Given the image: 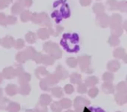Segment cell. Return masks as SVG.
I'll list each match as a JSON object with an SVG mask.
<instances>
[{
	"label": "cell",
	"mask_w": 127,
	"mask_h": 112,
	"mask_svg": "<svg viewBox=\"0 0 127 112\" xmlns=\"http://www.w3.org/2000/svg\"><path fill=\"white\" fill-rule=\"evenodd\" d=\"M60 44L68 52H78L79 51V36L77 33H65L60 41Z\"/></svg>",
	"instance_id": "1"
},
{
	"label": "cell",
	"mask_w": 127,
	"mask_h": 112,
	"mask_svg": "<svg viewBox=\"0 0 127 112\" xmlns=\"http://www.w3.org/2000/svg\"><path fill=\"white\" fill-rule=\"evenodd\" d=\"M53 6L54 8L58 7V10H56V11H58V12L61 15L62 18H67L71 15L70 7L66 3V0H58L54 3Z\"/></svg>",
	"instance_id": "2"
},
{
	"label": "cell",
	"mask_w": 127,
	"mask_h": 112,
	"mask_svg": "<svg viewBox=\"0 0 127 112\" xmlns=\"http://www.w3.org/2000/svg\"><path fill=\"white\" fill-rule=\"evenodd\" d=\"M97 20L100 22V25H102V26H106L108 21H109V18L104 13H100V14H97Z\"/></svg>",
	"instance_id": "3"
},
{
	"label": "cell",
	"mask_w": 127,
	"mask_h": 112,
	"mask_svg": "<svg viewBox=\"0 0 127 112\" xmlns=\"http://www.w3.org/2000/svg\"><path fill=\"white\" fill-rule=\"evenodd\" d=\"M92 11L96 14H100V13H104V5L101 3H96L92 7Z\"/></svg>",
	"instance_id": "4"
},
{
	"label": "cell",
	"mask_w": 127,
	"mask_h": 112,
	"mask_svg": "<svg viewBox=\"0 0 127 112\" xmlns=\"http://www.w3.org/2000/svg\"><path fill=\"white\" fill-rule=\"evenodd\" d=\"M118 3L117 0H108L105 5L109 9V11H116L118 9Z\"/></svg>",
	"instance_id": "5"
},
{
	"label": "cell",
	"mask_w": 127,
	"mask_h": 112,
	"mask_svg": "<svg viewBox=\"0 0 127 112\" xmlns=\"http://www.w3.org/2000/svg\"><path fill=\"white\" fill-rule=\"evenodd\" d=\"M23 9L24 8L22 7V5L20 4V3L17 2V3H15V4L12 5V7H11V12L15 15L19 14V13H21L22 11H23Z\"/></svg>",
	"instance_id": "6"
},
{
	"label": "cell",
	"mask_w": 127,
	"mask_h": 112,
	"mask_svg": "<svg viewBox=\"0 0 127 112\" xmlns=\"http://www.w3.org/2000/svg\"><path fill=\"white\" fill-rule=\"evenodd\" d=\"M83 112H105V111L102 108H99V107L91 106V107H85Z\"/></svg>",
	"instance_id": "7"
},
{
	"label": "cell",
	"mask_w": 127,
	"mask_h": 112,
	"mask_svg": "<svg viewBox=\"0 0 127 112\" xmlns=\"http://www.w3.org/2000/svg\"><path fill=\"white\" fill-rule=\"evenodd\" d=\"M32 17V13L30 12L29 11H24L21 12V20L24 22L28 21L29 19Z\"/></svg>",
	"instance_id": "8"
},
{
	"label": "cell",
	"mask_w": 127,
	"mask_h": 112,
	"mask_svg": "<svg viewBox=\"0 0 127 112\" xmlns=\"http://www.w3.org/2000/svg\"><path fill=\"white\" fill-rule=\"evenodd\" d=\"M127 9V2L126 1H121V2L118 3V11H122V12H125Z\"/></svg>",
	"instance_id": "9"
},
{
	"label": "cell",
	"mask_w": 127,
	"mask_h": 112,
	"mask_svg": "<svg viewBox=\"0 0 127 112\" xmlns=\"http://www.w3.org/2000/svg\"><path fill=\"white\" fill-rule=\"evenodd\" d=\"M12 3V0H0V10L5 9Z\"/></svg>",
	"instance_id": "10"
},
{
	"label": "cell",
	"mask_w": 127,
	"mask_h": 112,
	"mask_svg": "<svg viewBox=\"0 0 127 112\" xmlns=\"http://www.w3.org/2000/svg\"><path fill=\"white\" fill-rule=\"evenodd\" d=\"M20 3V4L22 5V7H25V8H29L33 4V1L32 0H20L18 1Z\"/></svg>",
	"instance_id": "11"
},
{
	"label": "cell",
	"mask_w": 127,
	"mask_h": 112,
	"mask_svg": "<svg viewBox=\"0 0 127 112\" xmlns=\"http://www.w3.org/2000/svg\"><path fill=\"white\" fill-rule=\"evenodd\" d=\"M79 3L82 6L85 7V6H89L92 4V0H79Z\"/></svg>",
	"instance_id": "12"
},
{
	"label": "cell",
	"mask_w": 127,
	"mask_h": 112,
	"mask_svg": "<svg viewBox=\"0 0 127 112\" xmlns=\"http://www.w3.org/2000/svg\"><path fill=\"white\" fill-rule=\"evenodd\" d=\"M5 22H6L5 15L4 13H0V25H4Z\"/></svg>",
	"instance_id": "13"
},
{
	"label": "cell",
	"mask_w": 127,
	"mask_h": 112,
	"mask_svg": "<svg viewBox=\"0 0 127 112\" xmlns=\"http://www.w3.org/2000/svg\"><path fill=\"white\" fill-rule=\"evenodd\" d=\"M7 21L9 24H14L15 22L17 21V18L15 17H12V16H10L9 18H7Z\"/></svg>",
	"instance_id": "14"
},
{
	"label": "cell",
	"mask_w": 127,
	"mask_h": 112,
	"mask_svg": "<svg viewBox=\"0 0 127 112\" xmlns=\"http://www.w3.org/2000/svg\"><path fill=\"white\" fill-rule=\"evenodd\" d=\"M12 1H13V0H12ZM16 1H17V2H18V1H20V0H16Z\"/></svg>",
	"instance_id": "15"
},
{
	"label": "cell",
	"mask_w": 127,
	"mask_h": 112,
	"mask_svg": "<svg viewBox=\"0 0 127 112\" xmlns=\"http://www.w3.org/2000/svg\"><path fill=\"white\" fill-rule=\"evenodd\" d=\"M97 1H100V0H97Z\"/></svg>",
	"instance_id": "16"
}]
</instances>
